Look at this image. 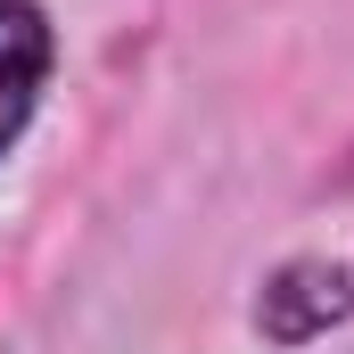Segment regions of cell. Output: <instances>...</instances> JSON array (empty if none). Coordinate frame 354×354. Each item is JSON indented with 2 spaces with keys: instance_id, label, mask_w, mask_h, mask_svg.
<instances>
[{
  "instance_id": "cell-1",
  "label": "cell",
  "mask_w": 354,
  "mask_h": 354,
  "mask_svg": "<svg viewBox=\"0 0 354 354\" xmlns=\"http://www.w3.org/2000/svg\"><path fill=\"white\" fill-rule=\"evenodd\" d=\"M41 75H50V25H41V8L0 0V149L25 132Z\"/></svg>"
}]
</instances>
